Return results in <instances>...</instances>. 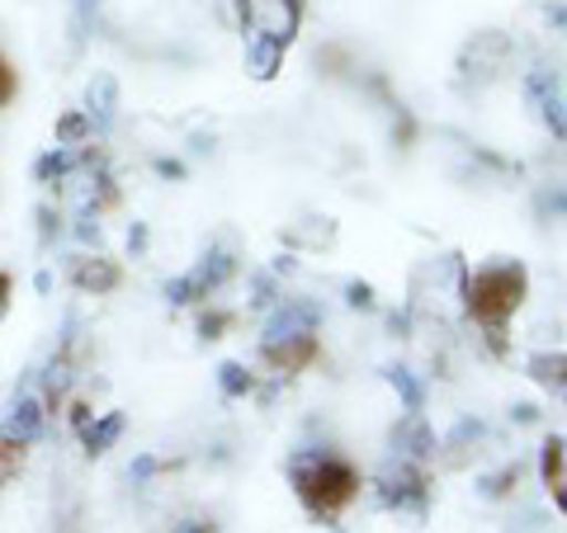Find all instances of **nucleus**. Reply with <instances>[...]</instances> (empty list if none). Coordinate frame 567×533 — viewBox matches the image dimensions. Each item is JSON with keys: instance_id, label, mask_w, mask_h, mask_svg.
I'll list each match as a JSON object with an SVG mask.
<instances>
[{"instance_id": "obj_1", "label": "nucleus", "mask_w": 567, "mask_h": 533, "mask_svg": "<svg viewBox=\"0 0 567 533\" xmlns=\"http://www.w3.org/2000/svg\"><path fill=\"white\" fill-rule=\"evenodd\" d=\"M525 289H529V274L520 260H492L483 270L464 274V307L473 312V322L483 326L492 354L506 349V322L525 302Z\"/></svg>"}, {"instance_id": "obj_2", "label": "nucleus", "mask_w": 567, "mask_h": 533, "mask_svg": "<svg viewBox=\"0 0 567 533\" xmlns=\"http://www.w3.org/2000/svg\"><path fill=\"white\" fill-rule=\"evenodd\" d=\"M289 482L303 495V505L317 514V520H336V510L354 501L360 491V477L346 463L336 449H298L289 453Z\"/></svg>"}, {"instance_id": "obj_3", "label": "nucleus", "mask_w": 567, "mask_h": 533, "mask_svg": "<svg viewBox=\"0 0 567 533\" xmlns=\"http://www.w3.org/2000/svg\"><path fill=\"white\" fill-rule=\"evenodd\" d=\"M317 326H322V307L317 302H275L270 322L260 331V354L279 373L308 364L317 349Z\"/></svg>"}, {"instance_id": "obj_4", "label": "nucleus", "mask_w": 567, "mask_h": 533, "mask_svg": "<svg viewBox=\"0 0 567 533\" xmlns=\"http://www.w3.org/2000/svg\"><path fill=\"white\" fill-rule=\"evenodd\" d=\"M374 501L388 505V510H412V514H425V477L412 458L393 453L388 463L379 468L374 477Z\"/></svg>"}, {"instance_id": "obj_5", "label": "nucleus", "mask_w": 567, "mask_h": 533, "mask_svg": "<svg viewBox=\"0 0 567 533\" xmlns=\"http://www.w3.org/2000/svg\"><path fill=\"white\" fill-rule=\"evenodd\" d=\"M237 10L246 33H260L284 48L298 39V24H303V0H237Z\"/></svg>"}, {"instance_id": "obj_6", "label": "nucleus", "mask_w": 567, "mask_h": 533, "mask_svg": "<svg viewBox=\"0 0 567 533\" xmlns=\"http://www.w3.org/2000/svg\"><path fill=\"white\" fill-rule=\"evenodd\" d=\"M511 52H516V48H511L506 33H477V39L464 48V58H458V71H464L468 81L483 85V81L496 76V71H506Z\"/></svg>"}, {"instance_id": "obj_7", "label": "nucleus", "mask_w": 567, "mask_h": 533, "mask_svg": "<svg viewBox=\"0 0 567 533\" xmlns=\"http://www.w3.org/2000/svg\"><path fill=\"white\" fill-rule=\"evenodd\" d=\"M43 416H48V401L39 393H20V401L10 406L6 425H0V443H14V449H24L43 435Z\"/></svg>"}, {"instance_id": "obj_8", "label": "nucleus", "mask_w": 567, "mask_h": 533, "mask_svg": "<svg viewBox=\"0 0 567 533\" xmlns=\"http://www.w3.org/2000/svg\"><path fill=\"white\" fill-rule=\"evenodd\" d=\"M118 114V81L110 71H95L91 85H85V118H91V133H110Z\"/></svg>"}, {"instance_id": "obj_9", "label": "nucleus", "mask_w": 567, "mask_h": 533, "mask_svg": "<svg viewBox=\"0 0 567 533\" xmlns=\"http://www.w3.org/2000/svg\"><path fill=\"white\" fill-rule=\"evenodd\" d=\"M393 453L412 458V463H425V458L435 453V435H431V425L421 420V411H406V420L393 430Z\"/></svg>"}, {"instance_id": "obj_10", "label": "nucleus", "mask_w": 567, "mask_h": 533, "mask_svg": "<svg viewBox=\"0 0 567 533\" xmlns=\"http://www.w3.org/2000/svg\"><path fill=\"white\" fill-rule=\"evenodd\" d=\"M71 283H76L81 293H114L118 264L104 260V255H81V260H71Z\"/></svg>"}, {"instance_id": "obj_11", "label": "nucleus", "mask_w": 567, "mask_h": 533, "mask_svg": "<svg viewBox=\"0 0 567 533\" xmlns=\"http://www.w3.org/2000/svg\"><path fill=\"white\" fill-rule=\"evenodd\" d=\"M284 66V43L260 39V33H246V76L251 81H275Z\"/></svg>"}, {"instance_id": "obj_12", "label": "nucleus", "mask_w": 567, "mask_h": 533, "mask_svg": "<svg viewBox=\"0 0 567 533\" xmlns=\"http://www.w3.org/2000/svg\"><path fill=\"white\" fill-rule=\"evenodd\" d=\"M233 274H237V260H233V251H227V245H213V251L189 270V279L199 283V293H204V297H208V293H218Z\"/></svg>"}, {"instance_id": "obj_13", "label": "nucleus", "mask_w": 567, "mask_h": 533, "mask_svg": "<svg viewBox=\"0 0 567 533\" xmlns=\"http://www.w3.org/2000/svg\"><path fill=\"white\" fill-rule=\"evenodd\" d=\"M118 435H123V416L110 411L104 420H91V425H85V430H81V443H85V453H91V458H100V453H110V449H114Z\"/></svg>"}, {"instance_id": "obj_14", "label": "nucleus", "mask_w": 567, "mask_h": 533, "mask_svg": "<svg viewBox=\"0 0 567 533\" xmlns=\"http://www.w3.org/2000/svg\"><path fill=\"white\" fill-rule=\"evenodd\" d=\"M539 472H544V487L554 491V501L563 505V487H567V477H563V435H554L544 443V453H539Z\"/></svg>"}, {"instance_id": "obj_15", "label": "nucleus", "mask_w": 567, "mask_h": 533, "mask_svg": "<svg viewBox=\"0 0 567 533\" xmlns=\"http://www.w3.org/2000/svg\"><path fill=\"white\" fill-rule=\"evenodd\" d=\"M218 393H223L227 401L256 393V373L246 368V364H223V368H218Z\"/></svg>"}, {"instance_id": "obj_16", "label": "nucleus", "mask_w": 567, "mask_h": 533, "mask_svg": "<svg viewBox=\"0 0 567 533\" xmlns=\"http://www.w3.org/2000/svg\"><path fill=\"white\" fill-rule=\"evenodd\" d=\"M563 354H535V359H529V378H535L539 387H548V393H563Z\"/></svg>"}, {"instance_id": "obj_17", "label": "nucleus", "mask_w": 567, "mask_h": 533, "mask_svg": "<svg viewBox=\"0 0 567 533\" xmlns=\"http://www.w3.org/2000/svg\"><path fill=\"white\" fill-rule=\"evenodd\" d=\"M388 383H393V393L402 397V406H406V411H421V406H425V387L416 383V373L412 368H388Z\"/></svg>"}, {"instance_id": "obj_18", "label": "nucleus", "mask_w": 567, "mask_h": 533, "mask_svg": "<svg viewBox=\"0 0 567 533\" xmlns=\"http://www.w3.org/2000/svg\"><path fill=\"white\" fill-rule=\"evenodd\" d=\"M81 161V151L76 147H58V151H48V156H39V166H33V175H39L43 185H52V180H62V175Z\"/></svg>"}, {"instance_id": "obj_19", "label": "nucleus", "mask_w": 567, "mask_h": 533, "mask_svg": "<svg viewBox=\"0 0 567 533\" xmlns=\"http://www.w3.org/2000/svg\"><path fill=\"white\" fill-rule=\"evenodd\" d=\"M95 133H91V118H85L81 109H71L58 118V147H85Z\"/></svg>"}, {"instance_id": "obj_20", "label": "nucleus", "mask_w": 567, "mask_h": 533, "mask_svg": "<svg viewBox=\"0 0 567 533\" xmlns=\"http://www.w3.org/2000/svg\"><path fill=\"white\" fill-rule=\"evenodd\" d=\"M95 20H100V0H71V43H85L95 33Z\"/></svg>"}, {"instance_id": "obj_21", "label": "nucleus", "mask_w": 567, "mask_h": 533, "mask_svg": "<svg viewBox=\"0 0 567 533\" xmlns=\"http://www.w3.org/2000/svg\"><path fill=\"white\" fill-rule=\"evenodd\" d=\"M520 482V468L511 463V468H502V472H492V477H477V495H487V501H496V495H506L511 487Z\"/></svg>"}, {"instance_id": "obj_22", "label": "nucleus", "mask_w": 567, "mask_h": 533, "mask_svg": "<svg viewBox=\"0 0 567 533\" xmlns=\"http://www.w3.org/2000/svg\"><path fill=\"white\" fill-rule=\"evenodd\" d=\"M275 302H279L275 274H251V307H256V312H270Z\"/></svg>"}, {"instance_id": "obj_23", "label": "nucleus", "mask_w": 567, "mask_h": 533, "mask_svg": "<svg viewBox=\"0 0 567 533\" xmlns=\"http://www.w3.org/2000/svg\"><path fill=\"white\" fill-rule=\"evenodd\" d=\"M483 435H487V425H483V420H473V416H464V420H458L454 430H450L445 443H450V449H468V443H477Z\"/></svg>"}, {"instance_id": "obj_24", "label": "nucleus", "mask_w": 567, "mask_h": 533, "mask_svg": "<svg viewBox=\"0 0 567 533\" xmlns=\"http://www.w3.org/2000/svg\"><path fill=\"white\" fill-rule=\"evenodd\" d=\"M346 302L354 312H374L379 307V297H374V283H364V279H350L346 283Z\"/></svg>"}, {"instance_id": "obj_25", "label": "nucleus", "mask_w": 567, "mask_h": 533, "mask_svg": "<svg viewBox=\"0 0 567 533\" xmlns=\"http://www.w3.org/2000/svg\"><path fill=\"white\" fill-rule=\"evenodd\" d=\"M71 237H76L81 245H95V251H100V241H104V232H100L95 212H76V222H71Z\"/></svg>"}, {"instance_id": "obj_26", "label": "nucleus", "mask_w": 567, "mask_h": 533, "mask_svg": "<svg viewBox=\"0 0 567 533\" xmlns=\"http://www.w3.org/2000/svg\"><path fill=\"white\" fill-rule=\"evenodd\" d=\"M166 297L175 302V307H189V302H199L204 293H199V283L185 274V279H171V283H166Z\"/></svg>"}, {"instance_id": "obj_27", "label": "nucleus", "mask_w": 567, "mask_h": 533, "mask_svg": "<svg viewBox=\"0 0 567 533\" xmlns=\"http://www.w3.org/2000/svg\"><path fill=\"white\" fill-rule=\"evenodd\" d=\"M58 237H62V222H58V212H52V208H39V241H43V245H52Z\"/></svg>"}, {"instance_id": "obj_28", "label": "nucleus", "mask_w": 567, "mask_h": 533, "mask_svg": "<svg viewBox=\"0 0 567 533\" xmlns=\"http://www.w3.org/2000/svg\"><path fill=\"white\" fill-rule=\"evenodd\" d=\"M156 468H162V463H156V458H152V453H142V458H133V468H128V477H133V482H152V477H156Z\"/></svg>"}, {"instance_id": "obj_29", "label": "nucleus", "mask_w": 567, "mask_h": 533, "mask_svg": "<svg viewBox=\"0 0 567 533\" xmlns=\"http://www.w3.org/2000/svg\"><path fill=\"white\" fill-rule=\"evenodd\" d=\"M199 331H204V341H218V335L227 331V316H223V312H213V316H204V322H199Z\"/></svg>"}, {"instance_id": "obj_30", "label": "nucleus", "mask_w": 567, "mask_h": 533, "mask_svg": "<svg viewBox=\"0 0 567 533\" xmlns=\"http://www.w3.org/2000/svg\"><path fill=\"white\" fill-rule=\"evenodd\" d=\"M128 251H133V255L147 251V222H133V227H128Z\"/></svg>"}, {"instance_id": "obj_31", "label": "nucleus", "mask_w": 567, "mask_h": 533, "mask_svg": "<svg viewBox=\"0 0 567 533\" xmlns=\"http://www.w3.org/2000/svg\"><path fill=\"white\" fill-rule=\"evenodd\" d=\"M511 420H516V425H535V420H539V406L516 401V406H511Z\"/></svg>"}, {"instance_id": "obj_32", "label": "nucleus", "mask_w": 567, "mask_h": 533, "mask_svg": "<svg viewBox=\"0 0 567 533\" xmlns=\"http://www.w3.org/2000/svg\"><path fill=\"white\" fill-rule=\"evenodd\" d=\"M156 175H162V180H185V166L171 161V156H162V161H156Z\"/></svg>"}, {"instance_id": "obj_33", "label": "nucleus", "mask_w": 567, "mask_h": 533, "mask_svg": "<svg viewBox=\"0 0 567 533\" xmlns=\"http://www.w3.org/2000/svg\"><path fill=\"white\" fill-rule=\"evenodd\" d=\"M14 95V71L6 66V58H0V104H6Z\"/></svg>"}, {"instance_id": "obj_34", "label": "nucleus", "mask_w": 567, "mask_h": 533, "mask_svg": "<svg viewBox=\"0 0 567 533\" xmlns=\"http://www.w3.org/2000/svg\"><path fill=\"white\" fill-rule=\"evenodd\" d=\"M85 425H91V406H71V430H85Z\"/></svg>"}, {"instance_id": "obj_35", "label": "nucleus", "mask_w": 567, "mask_h": 533, "mask_svg": "<svg viewBox=\"0 0 567 533\" xmlns=\"http://www.w3.org/2000/svg\"><path fill=\"white\" fill-rule=\"evenodd\" d=\"M175 529H181V533H204V529H213V524H204V520H181Z\"/></svg>"}, {"instance_id": "obj_36", "label": "nucleus", "mask_w": 567, "mask_h": 533, "mask_svg": "<svg viewBox=\"0 0 567 533\" xmlns=\"http://www.w3.org/2000/svg\"><path fill=\"white\" fill-rule=\"evenodd\" d=\"M293 270H298L293 255H279V260H275V274H293Z\"/></svg>"}, {"instance_id": "obj_37", "label": "nucleus", "mask_w": 567, "mask_h": 533, "mask_svg": "<svg viewBox=\"0 0 567 533\" xmlns=\"http://www.w3.org/2000/svg\"><path fill=\"white\" fill-rule=\"evenodd\" d=\"M33 289H39V293H52V274H48V270H43V274H39V279H33Z\"/></svg>"}, {"instance_id": "obj_38", "label": "nucleus", "mask_w": 567, "mask_h": 533, "mask_svg": "<svg viewBox=\"0 0 567 533\" xmlns=\"http://www.w3.org/2000/svg\"><path fill=\"white\" fill-rule=\"evenodd\" d=\"M6 302H10V289H6V279H0V316H6Z\"/></svg>"}]
</instances>
